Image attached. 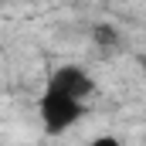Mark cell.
<instances>
[{
    "instance_id": "obj_1",
    "label": "cell",
    "mask_w": 146,
    "mask_h": 146,
    "mask_svg": "<svg viewBox=\"0 0 146 146\" xmlns=\"http://www.w3.org/2000/svg\"><path fill=\"white\" fill-rule=\"evenodd\" d=\"M37 115H41L44 133L61 136V133L72 129L75 122H82V115H85V102L75 99V95L58 92V88H44L41 99H37Z\"/></svg>"
},
{
    "instance_id": "obj_2",
    "label": "cell",
    "mask_w": 146,
    "mask_h": 146,
    "mask_svg": "<svg viewBox=\"0 0 146 146\" xmlns=\"http://www.w3.org/2000/svg\"><path fill=\"white\" fill-rule=\"evenodd\" d=\"M48 88H58V92L75 95V99H82V102H85V99L95 92V78L85 72L82 65H61V68H54V72H51Z\"/></svg>"
},
{
    "instance_id": "obj_3",
    "label": "cell",
    "mask_w": 146,
    "mask_h": 146,
    "mask_svg": "<svg viewBox=\"0 0 146 146\" xmlns=\"http://www.w3.org/2000/svg\"><path fill=\"white\" fill-rule=\"evenodd\" d=\"M95 41H99L102 48H115V44H119V34L112 31L109 24H95Z\"/></svg>"
},
{
    "instance_id": "obj_4",
    "label": "cell",
    "mask_w": 146,
    "mask_h": 146,
    "mask_svg": "<svg viewBox=\"0 0 146 146\" xmlns=\"http://www.w3.org/2000/svg\"><path fill=\"white\" fill-rule=\"evenodd\" d=\"M85 146H126L119 136H112V133H102V136H95V139H88Z\"/></svg>"
},
{
    "instance_id": "obj_5",
    "label": "cell",
    "mask_w": 146,
    "mask_h": 146,
    "mask_svg": "<svg viewBox=\"0 0 146 146\" xmlns=\"http://www.w3.org/2000/svg\"><path fill=\"white\" fill-rule=\"evenodd\" d=\"M139 68H143V72H146V54H139Z\"/></svg>"
}]
</instances>
